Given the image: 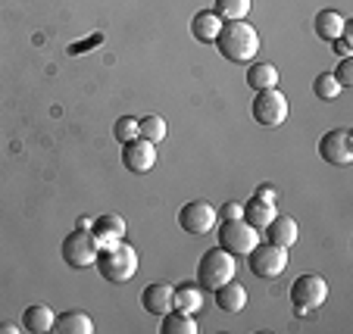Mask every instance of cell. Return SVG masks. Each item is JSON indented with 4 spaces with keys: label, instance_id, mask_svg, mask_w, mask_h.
Masks as SVG:
<instances>
[{
    "label": "cell",
    "instance_id": "7c38bea8",
    "mask_svg": "<svg viewBox=\"0 0 353 334\" xmlns=\"http://www.w3.org/2000/svg\"><path fill=\"white\" fill-rule=\"evenodd\" d=\"M91 238L97 241V247H110V244L125 241V219L116 213H103L97 219H91Z\"/></svg>",
    "mask_w": 353,
    "mask_h": 334
},
{
    "label": "cell",
    "instance_id": "7402d4cb",
    "mask_svg": "<svg viewBox=\"0 0 353 334\" xmlns=\"http://www.w3.org/2000/svg\"><path fill=\"white\" fill-rule=\"evenodd\" d=\"M160 334H197V322L191 319V313L169 309V313H163Z\"/></svg>",
    "mask_w": 353,
    "mask_h": 334
},
{
    "label": "cell",
    "instance_id": "8992f818",
    "mask_svg": "<svg viewBox=\"0 0 353 334\" xmlns=\"http://www.w3.org/2000/svg\"><path fill=\"white\" fill-rule=\"evenodd\" d=\"M291 300L297 313H310V309H319L328 300V281L322 275H300L291 284Z\"/></svg>",
    "mask_w": 353,
    "mask_h": 334
},
{
    "label": "cell",
    "instance_id": "3957f363",
    "mask_svg": "<svg viewBox=\"0 0 353 334\" xmlns=\"http://www.w3.org/2000/svg\"><path fill=\"white\" fill-rule=\"evenodd\" d=\"M234 278V256L222 247H210L203 250L197 262V284L203 291H216L219 284Z\"/></svg>",
    "mask_w": 353,
    "mask_h": 334
},
{
    "label": "cell",
    "instance_id": "277c9868",
    "mask_svg": "<svg viewBox=\"0 0 353 334\" xmlns=\"http://www.w3.org/2000/svg\"><path fill=\"white\" fill-rule=\"evenodd\" d=\"M260 244V231L247 219H222L219 225V247L232 256H247Z\"/></svg>",
    "mask_w": 353,
    "mask_h": 334
},
{
    "label": "cell",
    "instance_id": "4316f807",
    "mask_svg": "<svg viewBox=\"0 0 353 334\" xmlns=\"http://www.w3.org/2000/svg\"><path fill=\"white\" fill-rule=\"evenodd\" d=\"M113 134L119 144H128V140L138 138V119H132V116H122V119H116L113 125Z\"/></svg>",
    "mask_w": 353,
    "mask_h": 334
},
{
    "label": "cell",
    "instance_id": "4dcf8cb0",
    "mask_svg": "<svg viewBox=\"0 0 353 334\" xmlns=\"http://www.w3.org/2000/svg\"><path fill=\"white\" fill-rule=\"evenodd\" d=\"M254 197H260V200H279V191H275V187L272 185H260V187H256V191H254Z\"/></svg>",
    "mask_w": 353,
    "mask_h": 334
},
{
    "label": "cell",
    "instance_id": "d6a6232c",
    "mask_svg": "<svg viewBox=\"0 0 353 334\" xmlns=\"http://www.w3.org/2000/svg\"><path fill=\"white\" fill-rule=\"evenodd\" d=\"M0 334H22V325H10V322H0Z\"/></svg>",
    "mask_w": 353,
    "mask_h": 334
},
{
    "label": "cell",
    "instance_id": "cb8c5ba5",
    "mask_svg": "<svg viewBox=\"0 0 353 334\" xmlns=\"http://www.w3.org/2000/svg\"><path fill=\"white\" fill-rule=\"evenodd\" d=\"M250 7H254L250 0H216L213 13L219 16L222 22H241V19H247Z\"/></svg>",
    "mask_w": 353,
    "mask_h": 334
},
{
    "label": "cell",
    "instance_id": "e0dca14e",
    "mask_svg": "<svg viewBox=\"0 0 353 334\" xmlns=\"http://www.w3.org/2000/svg\"><path fill=\"white\" fill-rule=\"evenodd\" d=\"M219 28H222V19L213 13V10H200V13L191 19V34H194V41H200V44H213Z\"/></svg>",
    "mask_w": 353,
    "mask_h": 334
},
{
    "label": "cell",
    "instance_id": "d6986e66",
    "mask_svg": "<svg viewBox=\"0 0 353 334\" xmlns=\"http://www.w3.org/2000/svg\"><path fill=\"white\" fill-rule=\"evenodd\" d=\"M279 216V209H275L272 200H260V197H250V203L244 207V219L250 222V225L256 228V231H263V228L269 225V222Z\"/></svg>",
    "mask_w": 353,
    "mask_h": 334
},
{
    "label": "cell",
    "instance_id": "f546056e",
    "mask_svg": "<svg viewBox=\"0 0 353 334\" xmlns=\"http://www.w3.org/2000/svg\"><path fill=\"white\" fill-rule=\"evenodd\" d=\"M216 216H222V219H244V207H241V203H234V200H228Z\"/></svg>",
    "mask_w": 353,
    "mask_h": 334
},
{
    "label": "cell",
    "instance_id": "ffe728a7",
    "mask_svg": "<svg viewBox=\"0 0 353 334\" xmlns=\"http://www.w3.org/2000/svg\"><path fill=\"white\" fill-rule=\"evenodd\" d=\"M344 25L347 19L338 13V10H319L316 13V34H319L322 41H334L344 34Z\"/></svg>",
    "mask_w": 353,
    "mask_h": 334
},
{
    "label": "cell",
    "instance_id": "7a4b0ae2",
    "mask_svg": "<svg viewBox=\"0 0 353 334\" xmlns=\"http://www.w3.org/2000/svg\"><path fill=\"white\" fill-rule=\"evenodd\" d=\"M94 266L103 275V281H110V284H125V281H132L134 272H138V250L125 241L100 247Z\"/></svg>",
    "mask_w": 353,
    "mask_h": 334
},
{
    "label": "cell",
    "instance_id": "4fadbf2b",
    "mask_svg": "<svg viewBox=\"0 0 353 334\" xmlns=\"http://www.w3.org/2000/svg\"><path fill=\"white\" fill-rule=\"evenodd\" d=\"M172 294H175V288H172V284H166V281L147 284V288L141 291V306H144L150 315H163V313H169V309L175 306Z\"/></svg>",
    "mask_w": 353,
    "mask_h": 334
},
{
    "label": "cell",
    "instance_id": "ac0fdd59",
    "mask_svg": "<svg viewBox=\"0 0 353 334\" xmlns=\"http://www.w3.org/2000/svg\"><path fill=\"white\" fill-rule=\"evenodd\" d=\"M54 331L60 334H91L94 331V322L88 313H79V309H66L54 319Z\"/></svg>",
    "mask_w": 353,
    "mask_h": 334
},
{
    "label": "cell",
    "instance_id": "603a6c76",
    "mask_svg": "<svg viewBox=\"0 0 353 334\" xmlns=\"http://www.w3.org/2000/svg\"><path fill=\"white\" fill-rule=\"evenodd\" d=\"M172 309H181V313H197L203 306V288L200 284H179L172 294Z\"/></svg>",
    "mask_w": 353,
    "mask_h": 334
},
{
    "label": "cell",
    "instance_id": "2e32d148",
    "mask_svg": "<svg viewBox=\"0 0 353 334\" xmlns=\"http://www.w3.org/2000/svg\"><path fill=\"white\" fill-rule=\"evenodd\" d=\"M54 309L44 306V303H34L22 313V331H32V334H44V331H54Z\"/></svg>",
    "mask_w": 353,
    "mask_h": 334
},
{
    "label": "cell",
    "instance_id": "ba28073f",
    "mask_svg": "<svg viewBox=\"0 0 353 334\" xmlns=\"http://www.w3.org/2000/svg\"><path fill=\"white\" fill-rule=\"evenodd\" d=\"M97 241L91 238V231H85V228H75V231H69L66 238H63V260H66L69 269H88L94 266V260H97Z\"/></svg>",
    "mask_w": 353,
    "mask_h": 334
},
{
    "label": "cell",
    "instance_id": "30bf717a",
    "mask_svg": "<svg viewBox=\"0 0 353 334\" xmlns=\"http://www.w3.org/2000/svg\"><path fill=\"white\" fill-rule=\"evenodd\" d=\"M122 166L132 175H147L157 166V144L144 138H134L128 144H122Z\"/></svg>",
    "mask_w": 353,
    "mask_h": 334
},
{
    "label": "cell",
    "instance_id": "484cf974",
    "mask_svg": "<svg viewBox=\"0 0 353 334\" xmlns=\"http://www.w3.org/2000/svg\"><path fill=\"white\" fill-rule=\"evenodd\" d=\"M341 91H344V87H341L338 81H334V75H332V72H319V75L313 79V94L319 97V101H334V97H338Z\"/></svg>",
    "mask_w": 353,
    "mask_h": 334
},
{
    "label": "cell",
    "instance_id": "6da1fadb",
    "mask_svg": "<svg viewBox=\"0 0 353 334\" xmlns=\"http://www.w3.org/2000/svg\"><path fill=\"white\" fill-rule=\"evenodd\" d=\"M216 50L232 63H250L260 54V34L250 22H222L219 34H216Z\"/></svg>",
    "mask_w": 353,
    "mask_h": 334
},
{
    "label": "cell",
    "instance_id": "836d02e7",
    "mask_svg": "<svg viewBox=\"0 0 353 334\" xmlns=\"http://www.w3.org/2000/svg\"><path fill=\"white\" fill-rule=\"evenodd\" d=\"M75 228H85V231H88V228H91V219H88V216H81V219L75 222Z\"/></svg>",
    "mask_w": 353,
    "mask_h": 334
},
{
    "label": "cell",
    "instance_id": "5b68a950",
    "mask_svg": "<svg viewBox=\"0 0 353 334\" xmlns=\"http://www.w3.org/2000/svg\"><path fill=\"white\" fill-rule=\"evenodd\" d=\"M250 116H254L256 125L263 128H279L288 119V97L279 87H266V91H256L254 103H250Z\"/></svg>",
    "mask_w": 353,
    "mask_h": 334
},
{
    "label": "cell",
    "instance_id": "8fae6325",
    "mask_svg": "<svg viewBox=\"0 0 353 334\" xmlns=\"http://www.w3.org/2000/svg\"><path fill=\"white\" fill-rule=\"evenodd\" d=\"M179 225L185 228L188 234H207V231H213V225H216V209L210 207L207 200H188L185 207L179 209Z\"/></svg>",
    "mask_w": 353,
    "mask_h": 334
},
{
    "label": "cell",
    "instance_id": "9a60e30c",
    "mask_svg": "<svg viewBox=\"0 0 353 334\" xmlns=\"http://www.w3.org/2000/svg\"><path fill=\"white\" fill-rule=\"evenodd\" d=\"M216 294V306L222 309V313H241L247 303V291L241 281H225V284H219V288L213 291Z\"/></svg>",
    "mask_w": 353,
    "mask_h": 334
},
{
    "label": "cell",
    "instance_id": "1f68e13d",
    "mask_svg": "<svg viewBox=\"0 0 353 334\" xmlns=\"http://www.w3.org/2000/svg\"><path fill=\"white\" fill-rule=\"evenodd\" d=\"M332 44H334V54H338V56H350L353 54V50H350V38H344V34H341V38H334Z\"/></svg>",
    "mask_w": 353,
    "mask_h": 334
},
{
    "label": "cell",
    "instance_id": "5bb4252c",
    "mask_svg": "<svg viewBox=\"0 0 353 334\" xmlns=\"http://www.w3.org/2000/svg\"><path fill=\"white\" fill-rule=\"evenodd\" d=\"M263 231H266V241L275 247H294L297 244V222L291 216H275Z\"/></svg>",
    "mask_w": 353,
    "mask_h": 334
},
{
    "label": "cell",
    "instance_id": "f1b7e54d",
    "mask_svg": "<svg viewBox=\"0 0 353 334\" xmlns=\"http://www.w3.org/2000/svg\"><path fill=\"white\" fill-rule=\"evenodd\" d=\"M97 44H103V34H91V38L81 41V44H69V54H72V56L88 54V50H91V47H97Z\"/></svg>",
    "mask_w": 353,
    "mask_h": 334
},
{
    "label": "cell",
    "instance_id": "9c48e42d",
    "mask_svg": "<svg viewBox=\"0 0 353 334\" xmlns=\"http://www.w3.org/2000/svg\"><path fill=\"white\" fill-rule=\"evenodd\" d=\"M319 156L332 166H350L353 163V138L347 128H332L319 138Z\"/></svg>",
    "mask_w": 353,
    "mask_h": 334
},
{
    "label": "cell",
    "instance_id": "83f0119b",
    "mask_svg": "<svg viewBox=\"0 0 353 334\" xmlns=\"http://www.w3.org/2000/svg\"><path fill=\"white\" fill-rule=\"evenodd\" d=\"M334 81H338L341 87H350L353 85V60L350 56H341V63H338V69H334Z\"/></svg>",
    "mask_w": 353,
    "mask_h": 334
},
{
    "label": "cell",
    "instance_id": "d4e9b609",
    "mask_svg": "<svg viewBox=\"0 0 353 334\" xmlns=\"http://www.w3.org/2000/svg\"><path fill=\"white\" fill-rule=\"evenodd\" d=\"M138 138L150 140V144H160L166 138V119L163 116H144V119H138Z\"/></svg>",
    "mask_w": 353,
    "mask_h": 334
},
{
    "label": "cell",
    "instance_id": "52a82bcc",
    "mask_svg": "<svg viewBox=\"0 0 353 334\" xmlns=\"http://www.w3.org/2000/svg\"><path fill=\"white\" fill-rule=\"evenodd\" d=\"M247 262H250V272L256 278H279L288 266V247H275V244H256L250 253H247Z\"/></svg>",
    "mask_w": 353,
    "mask_h": 334
},
{
    "label": "cell",
    "instance_id": "44dd1931",
    "mask_svg": "<svg viewBox=\"0 0 353 334\" xmlns=\"http://www.w3.org/2000/svg\"><path fill=\"white\" fill-rule=\"evenodd\" d=\"M279 69L272 63H254V66L247 69V85L254 87V91H266V87H279Z\"/></svg>",
    "mask_w": 353,
    "mask_h": 334
}]
</instances>
